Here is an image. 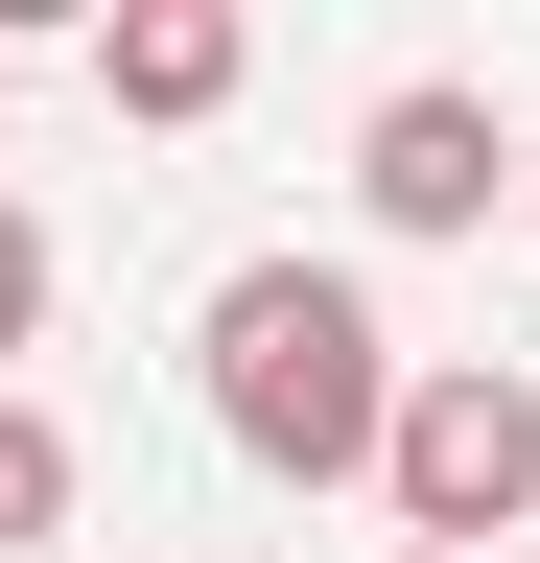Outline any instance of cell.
<instances>
[{
    "mask_svg": "<svg viewBox=\"0 0 540 563\" xmlns=\"http://www.w3.org/2000/svg\"><path fill=\"white\" fill-rule=\"evenodd\" d=\"M517 211H540V141H517Z\"/></svg>",
    "mask_w": 540,
    "mask_h": 563,
    "instance_id": "obj_9",
    "label": "cell"
},
{
    "mask_svg": "<svg viewBox=\"0 0 540 563\" xmlns=\"http://www.w3.org/2000/svg\"><path fill=\"white\" fill-rule=\"evenodd\" d=\"M24 540H71V422L0 376V563H24Z\"/></svg>",
    "mask_w": 540,
    "mask_h": 563,
    "instance_id": "obj_5",
    "label": "cell"
},
{
    "mask_svg": "<svg viewBox=\"0 0 540 563\" xmlns=\"http://www.w3.org/2000/svg\"><path fill=\"white\" fill-rule=\"evenodd\" d=\"M188 376H212V446L283 470V493H353L376 470V399H399V329L353 258H235L188 306Z\"/></svg>",
    "mask_w": 540,
    "mask_h": 563,
    "instance_id": "obj_1",
    "label": "cell"
},
{
    "mask_svg": "<svg viewBox=\"0 0 540 563\" xmlns=\"http://www.w3.org/2000/svg\"><path fill=\"white\" fill-rule=\"evenodd\" d=\"M235 70H258V24H235V0H95V95L118 118H235Z\"/></svg>",
    "mask_w": 540,
    "mask_h": 563,
    "instance_id": "obj_4",
    "label": "cell"
},
{
    "mask_svg": "<svg viewBox=\"0 0 540 563\" xmlns=\"http://www.w3.org/2000/svg\"><path fill=\"white\" fill-rule=\"evenodd\" d=\"M47 24H95V0H0V47H47Z\"/></svg>",
    "mask_w": 540,
    "mask_h": 563,
    "instance_id": "obj_7",
    "label": "cell"
},
{
    "mask_svg": "<svg viewBox=\"0 0 540 563\" xmlns=\"http://www.w3.org/2000/svg\"><path fill=\"white\" fill-rule=\"evenodd\" d=\"M353 493H376L399 540H517L540 517V376H517V352H399Z\"/></svg>",
    "mask_w": 540,
    "mask_h": 563,
    "instance_id": "obj_2",
    "label": "cell"
},
{
    "mask_svg": "<svg viewBox=\"0 0 540 563\" xmlns=\"http://www.w3.org/2000/svg\"><path fill=\"white\" fill-rule=\"evenodd\" d=\"M24 329H47V211L0 188V352H24Z\"/></svg>",
    "mask_w": 540,
    "mask_h": 563,
    "instance_id": "obj_6",
    "label": "cell"
},
{
    "mask_svg": "<svg viewBox=\"0 0 540 563\" xmlns=\"http://www.w3.org/2000/svg\"><path fill=\"white\" fill-rule=\"evenodd\" d=\"M494 188H517V141H494V95H447V70H399L353 118V211L376 235H494Z\"/></svg>",
    "mask_w": 540,
    "mask_h": 563,
    "instance_id": "obj_3",
    "label": "cell"
},
{
    "mask_svg": "<svg viewBox=\"0 0 540 563\" xmlns=\"http://www.w3.org/2000/svg\"><path fill=\"white\" fill-rule=\"evenodd\" d=\"M376 563H517V540H376Z\"/></svg>",
    "mask_w": 540,
    "mask_h": 563,
    "instance_id": "obj_8",
    "label": "cell"
}]
</instances>
